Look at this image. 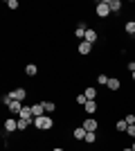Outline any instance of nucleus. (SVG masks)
<instances>
[{"instance_id":"f257e3e1","label":"nucleus","mask_w":135,"mask_h":151,"mask_svg":"<svg viewBox=\"0 0 135 151\" xmlns=\"http://www.w3.org/2000/svg\"><path fill=\"white\" fill-rule=\"evenodd\" d=\"M34 126L39 131H50L52 126H54V120H52L50 115H41V117H34Z\"/></svg>"},{"instance_id":"f03ea898","label":"nucleus","mask_w":135,"mask_h":151,"mask_svg":"<svg viewBox=\"0 0 135 151\" xmlns=\"http://www.w3.org/2000/svg\"><path fill=\"white\" fill-rule=\"evenodd\" d=\"M95 12H97V16H99V18H106V16L110 14V2H108V0H101V2H97Z\"/></svg>"},{"instance_id":"7ed1b4c3","label":"nucleus","mask_w":135,"mask_h":151,"mask_svg":"<svg viewBox=\"0 0 135 151\" xmlns=\"http://www.w3.org/2000/svg\"><path fill=\"white\" fill-rule=\"evenodd\" d=\"M77 52L81 54V57H86V54H90L92 52V43H88V41H81V43L77 45Z\"/></svg>"},{"instance_id":"20e7f679","label":"nucleus","mask_w":135,"mask_h":151,"mask_svg":"<svg viewBox=\"0 0 135 151\" xmlns=\"http://www.w3.org/2000/svg\"><path fill=\"white\" fill-rule=\"evenodd\" d=\"M97 126H99V124H97L95 117H86V120H84V129H86L88 133H95V131H97Z\"/></svg>"},{"instance_id":"39448f33","label":"nucleus","mask_w":135,"mask_h":151,"mask_svg":"<svg viewBox=\"0 0 135 151\" xmlns=\"http://www.w3.org/2000/svg\"><path fill=\"white\" fill-rule=\"evenodd\" d=\"M11 99H16V101H25V97H27V90L25 88H16V90H11Z\"/></svg>"},{"instance_id":"423d86ee","label":"nucleus","mask_w":135,"mask_h":151,"mask_svg":"<svg viewBox=\"0 0 135 151\" xmlns=\"http://www.w3.org/2000/svg\"><path fill=\"white\" fill-rule=\"evenodd\" d=\"M5 131H7V133H14V131H18V120H14V117L5 120Z\"/></svg>"},{"instance_id":"0eeeda50","label":"nucleus","mask_w":135,"mask_h":151,"mask_svg":"<svg viewBox=\"0 0 135 151\" xmlns=\"http://www.w3.org/2000/svg\"><path fill=\"white\" fill-rule=\"evenodd\" d=\"M32 115H34V117H41V115H45V104H43V101H39V104H32Z\"/></svg>"},{"instance_id":"6e6552de","label":"nucleus","mask_w":135,"mask_h":151,"mask_svg":"<svg viewBox=\"0 0 135 151\" xmlns=\"http://www.w3.org/2000/svg\"><path fill=\"white\" fill-rule=\"evenodd\" d=\"M7 108H9V113L20 115V111H23V101H16V99H14V101H11V104H9Z\"/></svg>"},{"instance_id":"1a4fd4ad","label":"nucleus","mask_w":135,"mask_h":151,"mask_svg":"<svg viewBox=\"0 0 135 151\" xmlns=\"http://www.w3.org/2000/svg\"><path fill=\"white\" fill-rule=\"evenodd\" d=\"M86 32H88V29H86V23H79L77 29H74V36H77V38H86Z\"/></svg>"},{"instance_id":"9d476101","label":"nucleus","mask_w":135,"mask_h":151,"mask_svg":"<svg viewBox=\"0 0 135 151\" xmlns=\"http://www.w3.org/2000/svg\"><path fill=\"white\" fill-rule=\"evenodd\" d=\"M108 88L110 90H119V88H122V83H119L117 77H110V79H108Z\"/></svg>"},{"instance_id":"9b49d317","label":"nucleus","mask_w":135,"mask_h":151,"mask_svg":"<svg viewBox=\"0 0 135 151\" xmlns=\"http://www.w3.org/2000/svg\"><path fill=\"white\" fill-rule=\"evenodd\" d=\"M84 108H86V113H88V115H90V113H95V111H97V101H95V99H88Z\"/></svg>"},{"instance_id":"f8f14e48","label":"nucleus","mask_w":135,"mask_h":151,"mask_svg":"<svg viewBox=\"0 0 135 151\" xmlns=\"http://www.w3.org/2000/svg\"><path fill=\"white\" fill-rule=\"evenodd\" d=\"M29 124H34V120H25V117H18V131H25Z\"/></svg>"},{"instance_id":"ddd939ff","label":"nucleus","mask_w":135,"mask_h":151,"mask_svg":"<svg viewBox=\"0 0 135 151\" xmlns=\"http://www.w3.org/2000/svg\"><path fill=\"white\" fill-rule=\"evenodd\" d=\"M86 135H88V131H86L84 126H79V129H74V138H77V140H86Z\"/></svg>"},{"instance_id":"4468645a","label":"nucleus","mask_w":135,"mask_h":151,"mask_svg":"<svg viewBox=\"0 0 135 151\" xmlns=\"http://www.w3.org/2000/svg\"><path fill=\"white\" fill-rule=\"evenodd\" d=\"M20 117H25V120H32V106H23V111H20Z\"/></svg>"},{"instance_id":"2eb2a0df","label":"nucleus","mask_w":135,"mask_h":151,"mask_svg":"<svg viewBox=\"0 0 135 151\" xmlns=\"http://www.w3.org/2000/svg\"><path fill=\"white\" fill-rule=\"evenodd\" d=\"M84 41L95 43V41H97V32H95V29H88V32H86V38H84Z\"/></svg>"},{"instance_id":"dca6fc26","label":"nucleus","mask_w":135,"mask_h":151,"mask_svg":"<svg viewBox=\"0 0 135 151\" xmlns=\"http://www.w3.org/2000/svg\"><path fill=\"white\" fill-rule=\"evenodd\" d=\"M36 72H39V68H36L34 63H29V65H27V68H25V75H27V77H34V75H36Z\"/></svg>"},{"instance_id":"f3484780","label":"nucleus","mask_w":135,"mask_h":151,"mask_svg":"<svg viewBox=\"0 0 135 151\" xmlns=\"http://www.w3.org/2000/svg\"><path fill=\"white\" fill-rule=\"evenodd\" d=\"M110 2V12H119V9H122V2H119V0H108Z\"/></svg>"},{"instance_id":"a211bd4d","label":"nucleus","mask_w":135,"mask_h":151,"mask_svg":"<svg viewBox=\"0 0 135 151\" xmlns=\"http://www.w3.org/2000/svg\"><path fill=\"white\" fill-rule=\"evenodd\" d=\"M124 29H126V34H131V36H133V34H135V23H133V20H129V23L124 25Z\"/></svg>"},{"instance_id":"6ab92c4d","label":"nucleus","mask_w":135,"mask_h":151,"mask_svg":"<svg viewBox=\"0 0 135 151\" xmlns=\"http://www.w3.org/2000/svg\"><path fill=\"white\" fill-rule=\"evenodd\" d=\"M115 129H117V131H124V133H126V129H129V124H126V120H119V122H117V124H115Z\"/></svg>"},{"instance_id":"aec40b11","label":"nucleus","mask_w":135,"mask_h":151,"mask_svg":"<svg viewBox=\"0 0 135 151\" xmlns=\"http://www.w3.org/2000/svg\"><path fill=\"white\" fill-rule=\"evenodd\" d=\"M84 95L88 97V99H95V97H97V90H95V88H86V93H84Z\"/></svg>"},{"instance_id":"412c9836","label":"nucleus","mask_w":135,"mask_h":151,"mask_svg":"<svg viewBox=\"0 0 135 151\" xmlns=\"http://www.w3.org/2000/svg\"><path fill=\"white\" fill-rule=\"evenodd\" d=\"M108 79H110V77H106V75H99V77H97V83H101V86H108Z\"/></svg>"},{"instance_id":"4be33fe9","label":"nucleus","mask_w":135,"mask_h":151,"mask_svg":"<svg viewBox=\"0 0 135 151\" xmlns=\"http://www.w3.org/2000/svg\"><path fill=\"white\" fill-rule=\"evenodd\" d=\"M95 140H97V133H88V135H86V142H88V145H95Z\"/></svg>"},{"instance_id":"5701e85b","label":"nucleus","mask_w":135,"mask_h":151,"mask_svg":"<svg viewBox=\"0 0 135 151\" xmlns=\"http://www.w3.org/2000/svg\"><path fill=\"white\" fill-rule=\"evenodd\" d=\"M43 104H45V113H52V111L56 108L54 104H52V101H43Z\"/></svg>"},{"instance_id":"b1692460","label":"nucleus","mask_w":135,"mask_h":151,"mask_svg":"<svg viewBox=\"0 0 135 151\" xmlns=\"http://www.w3.org/2000/svg\"><path fill=\"white\" fill-rule=\"evenodd\" d=\"M124 120H126V124H129V126H133V124H135V115H131V113H129L126 117H124Z\"/></svg>"},{"instance_id":"393cba45","label":"nucleus","mask_w":135,"mask_h":151,"mask_svg":"<svg viewBox=\"0 0 135 151\" xmlns=\"http://www.w3.org/2000/svg\"><path fill=\"white\" fill-rule=\"evenodd\" d=\"M86 101H88L86 95H77V104H84V106H86Z\"/></svg>"},{"instance_id":"a878e982","label":"nucleus","mask_w":135,"mask_h":151,"mask_svg":"<svg viewBox=\"0 0 135 151\" xmlns=\"http://www.w3.org/2000/svg\"><path fill=\"white\" fill-rule=\"evenodd\" d=\"M7 7H9V9H18V0H9Z\"/></svg>"},{"instance_id":"bb28decb","label":"nucleus","mask_w":135,"mask_h":151,"mask_svg":"<svg viewBox=\"0 0 135 151\" xmlns=\"http://www.w3.org/2000/svg\"><path fill=\"white\" fill-rule=\"evenodd\" d=\"M126 135H131V138H135V124H133V126H129V129H126Z\"/></svg>"},{"instance_id":"cd10ccee","label":"nucleus","mask_w":135,"mask_h":151,"mask_svg":"<svg viewBox=\"0 0 135 151\" xmlns=\"http://www.w3.org/2000/svg\"><path fill=\"white\" fill-rule=\"evenodd\" d=\"M129 72H131V75L135 72V61H131V63H129Z\"/></svg>"},{"instance_id":"c85d7f7f","label":"nucleus","mask_w":135,"mask_h":151,"mask_svg":"<svg viewBox=\"0 0 135 151\" xmlns=\"http://www.w3.org/2000/svg\"><path fill=\"white\" fill-rule=\"evenodd\" d=\"M52 151H63V149H59V147H56V149H52Z\"/></svg>"},{"instance_id":"c756f323","label":"nucleus","mask_w":135,"mask_h":151,"mask_svg":"<svg viewBox=\"0 0 135 151\" xmlns=\"http://www.w3.org/2000/svg\"><path fill=\"white\" fill-rule=\"evenodd\" d=\"M131 149H133V151H135V142H133V147H131Z\"/></svg>"},{"instance_id":"7c9ffc66","label":"nucleus","mask_w":135,"mask_h":151,"mask_svg":"<svg viewBox=\"0 0 135 151\" xmlns=\"http://www.w3.org/2000/svg\"><path fill=\"white\" fill-rule=\"evenodd\" d=\"M122 151H133V149H122Z\"/></svg>"},{"instance_id":"2f4dec72","label":"nucleus","mask_w":135,"mask_h":151,"mask_svg":"<svg viewBox=\"0 0 135 151\" xmlns=\"http://www.w3.org/2000/svg\"><path fill=\"white\" fill-rule=\"evenodd\" d=\"M133 81H135V72H133Z\"/></svg>"},{"instance_id":"473e14b6","label":"nucleus","mask_w":135,"mask_h":151,"mask_svg":"<svg viewBox=\"0 0 135 151\" xmlns=\"http://www.w3.org/2000/svg\"><path fill=\"white\" fill-rule=\"evenodd\" d=\"M88 151H90V149H88Z\"/></svg>"}]
</instances>
